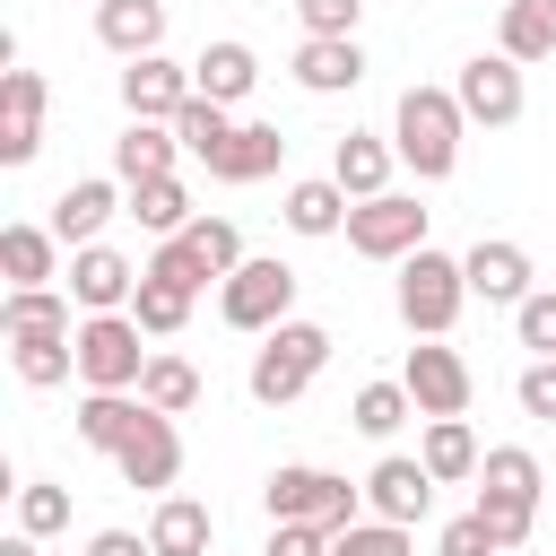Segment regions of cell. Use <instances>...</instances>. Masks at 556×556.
<instances>
[{"label":"cell","instance_id":"6da1fadb","mask_svg":"<svg viewBox=\"0 0 556 556\" xmlns=\"http://www.w3.org/2000/svg\"><path fill=\"white\" fill-rule=\"evenodd\" d=\"M460 130H469V113H460L452 87H408L400 113H391V148H400V165L417 182H443L460 165Z\"/></svg>","mask_w":556,"mask_h":556},{"label":"cell","instance_id":"7a4b0ae2","mask_svg":"<svg viewBox=\"0 0 556 556\" xmlns=\"http://www.w3.org/2000/svg\"><path fill=\"white\" fill-rule=\"evenodd\" d=\"M321 365H330V330H321V321H278V330L252 348V374H243V382H252L261 408H287V400L313 391Z\"/></svg>","mask_w":556,"mask_h":556},{"label":"cell","instance_id":"3957f363","mask_svg":"<svg viewBox=\"0 0 556 556\" xmlns=\"http://www.w3.org/2000/svg\"><path fill=\"white\" fill-rule=\"evenodd\" d=\"M261 504H269V521H313V530H330V539L365 521V486H348V478H330V469H304V460L269 469Z\"/></svg>","mask_w":556,"mask_h":556},{"label":"cell","instance_id":"277c9868","mask_svg":"<svg viewBox=\"0 0 556 556\" xmlns=\"http://www.w3.org/2000/svg\"><path fill=\"white\" fill-rule=\"evenodd\" d=\"M460 304H469V269L452 261V252H408L400 261V321L417 330V339H443L452 321H460Z\"/></svg>","mask_w":556,"mask_h":556},{"label":"cell","instance_id":"5b68a950","mask_svg":"<svg viewBox=\"0 0 556 556\" xmlns=\"http://www.w3.org/2000/svg\"><path fill=\"white\" fill-rule=\"evenodd\" d=\"M139 339L148 330L130 313H87L78 321V382L87 391H139V374H148V348Z\"/></svg>","mask_w":556,"mask_h":556},{"label":"cell","instance_id":"8992f818","mask_svg":"<svg viewBox=\"0 0 556 556\" xmlns=\"http://www.w3.org/2000/svg\"><path fill=\"white\" fill-rule=\"evenodd\" d=\"M217 313H226V330L269 339L278 321H295V269H287V261H243V269L217 287Z\"/></svg>","mask_w":556,"mask_h":556},{"label":"cell","instance_id":"52a82bcc","mask_svg":"<svg viewBox=\"0 0 556 556\" xmlns=\"http://www.w3.org/2000/svg\"><path fill=\"white\" fill-rule=\"evenodd\" d=\"M348 252H365V261H408V252H426V208H417L408 191L356 200V208H348Z\"/></svg>","mask_w":556,"mask_h":556},{"label":"cell","instance_id":"ba28073f","mask_svg":"<svg viewBox=\"0 0 556 556\" xmlns=\"http://www.w3.org/2000/svg\"><path fill=\"white\" fill-rule=\"evenodd\" d=\"M452 96H460V113H469V122H486V130L521 122V104H530V87H521V61H504V52H478V61H460Z\"/></svg>","mask_w":556,"mask_h":556},{"label":"cell","instance_id":"9c48e42d","mask_svg":"<svg viewBox=\"0 0 556 556\" xmlns=\"http://www.w3.org/2000/svg\"><path fill=\"white\" fill-rule=\"evenodd\" d=\"M400 382H408L417 417H469V365H460V348H443V339H417Z\"/></svg>","mask_w":556,"mask_h":556},{"label":"cell","instance_id":"30bf717a","mask_svg":"<svg viewBox=\"0 0 556 556\" xmlns=\"http://www.w3.org/2000/svg\"><path fill=\"white\" fill-rule=\"evenodd\" d=\"M191 96H200V87H191V70H182V61H165V52H148V61H130V70H122V104H130V122H174Z\"/></svg>","mask_w":556,"mask_h":556},{"label":"cell","instance_id":"8fae6325","mask_svg":"<svg viewBox=\"0 0 556 556\" xmlns=\"http://www.w3.org/2000/svg\"><path fill=\"white\" fill-rule=\"evenodd\" d=\"M113 469H122V486H156V495H165V486H174V469H182V434H174V417H165V408H148V417H139V434L113 452Z\"/></svg>","mask_w":556,"mask_h":556},{"label":"cell","instance_id":"7c38bea8","mask_svg":"<svg viewBox=\"0 0 556 556\" xmlns=\"http://www.w3.org/2000/svg\"><path fill=\"white\" fill-rule=\"evenodd\" d=\"M460 269H469V295H486V304H513V313H521V304L539 295V287H530V252L504 243V235H495V243H469Z\"/></svg>","mask_w":556,"mask_h":556},{"label":"cell","instance_id":"4fadbf2b","mask_svg":"<svg viewBox=\"0 0 556 556\" xmlns=\"http://www.w3.org/2000/svg\"><path fill=\"white\" fill-rule=\"evenodd\" d=\"M130 295H139V269H130L113 243L70 252V304H87V313H122Z\"/></svg>","mask_w":556,"mask_h":556},{"label":"cell","instance_id":"5bb4252c","mask_svg":"<svg viewBox=\"0 0 556 556\" xmlns=\"http://www.w3.org/2000/svg\"><path fill=\"white\" fill-rule=\"evenodd\" d=\"M365 504H374V521H426V504H434V469L426 460H374V478H365Z\"/></svg>","mask_w":556,"mask_h":556},{"label":"cell","instance_id":"9a60e30c","mask_svg":"<svg viewBox=\"0 0 556 556\" xmlns=\"http://www.w3.org/2000/svg\"><path fill=\"white\" fill-rule=\"evenodd\" d=\"M35 148H43V78L9 70L0 78V165H26Z\"/></svg>","mask_w":556,"mask_h":556},{"label":"cell","instance_id":"2e32d148","mask_svg":"<svg viewBox=\"0 0 556 556\" xmlns=\"http://www.w3.org/2000/svg\"><path fill=\"white\" fill-rule=\"evenodd\" d=\"M356 78H365L356 35H304V43H295V87H304V96H348Z\"/></svg>","mask_w":556,"mask_h":556},{"label":"cell","instance_id":"e0dca14e","mask_svg":"<svg viewBox=\"0 0 556 556\" xmlns=\"http://www.w3.org/2000/svg\"><path fill=\"white\" fill-rule=\"evenodd\" d=\"M96 43L122 61H148L165 43V0H96Z\"/></svg>","mask_w":556,"mask_h":556},{"label":"cell","instance_id":"ac0fdd59","mask_svg":"<svg viewBox=\"0 0 556 556\" xmlns=\"http://www.w3.org/2000/svg\"><path fill=\"white\" fill-rule=\"evenodd\" d=\"M391 156H400V148H382L374 130H348V139L330 148V182H339L348 200H382V191H391Z\"/></svg>","mask_w":556,"mask_h":556},{"label":"cell","instance_id":"d6986e66","mask_svg":"<svg viewBox=\"0 0 556 556\" xmlns=\"http://www.w3.org/2000/svg\"><path fill=\"white\" fill-rule=\"evenodd\" d=\"M174 148H182L174 122H130V130L113 139V174H122L130 191H139V182H165V174H174Z\"/></svg>","mask_w":556,"mask_h":556},{"label":"cell","instance_id":"ffe728a7","mask_svg":"<svg viewBox=\"0 0 556 556\" xmlns=\"http://www.w3.org/2000/svg\"><path fill=\"white\" fill-rule=\"evenodd\" d=\"M113 208H122V191H113V182H70V191L52 200V235H61L70 252H87V243L104 235V217H113Z\"/></svg>","mask_w":556,"mask_h":556},{"label":"cell","instance_id":"44dd1931","mask_svg":"<svg viewBox=\"0 0 556 556\" xmlns=\"http://www.w3.org/2000/svg\"><path fill=\"white\" fill-rule=\"evenodd\" d=\"M208 539H217V521H208L200 495H165L156 521H148V547L156 556H208Z\"/></svg>","mask_w":556,"mask_h":556},{"label":"cell","instance_id":"7402d4cb","mask_svg":"<svg viewBox=\"0 0 556 556\" xmlns=\"http://www.w3.org/2000/svg\"><path fill=\"white\" fill-rule=\"evenodd\" d=\"M252 78H261L252 43H208V52L191 61V87H200L208 104H243V96H252Z\"/></svg>","mask_w":556,"mask_h":556},{"label":"cell","instance_id":"603a6c76","mask_svg":"<svg viewBox=\"0 0 556 556\" xmlns=\"http://www.w3.org/2000/svg\"><path fill=\"white\" fill-rule=\"evenodd\" d=\"M278 156H287L278 122H235V139H226V156H217L208 174H217V182H261V174H278Z\"/></svg>","mask_w":556,"mask_h":556},{"label":"cell","instance_id":"cb8c5ba5","mask_svg":"<svg viewBox=\"0 0 556 556\" xmlns=\"http://www.w3.org/2000/svg\"><path fill=\"white\" fill-rule=\"evenodd\" d=\"M139 417H148V400H130V391H87V400H78V443L122 452V443L139 434Z\"/></svg>","mask_w":556,"mask_h":556},{"label":"cell","instance_id":"d4e9b609","mask_svg":"<svg viewBox=\"0 0 556 556\" xmlns=\"http://www.w3.org/2000/svg\"><path fill=\"white\" fill-rule=\"evenodd\" d=\"M0 330H9V339H78V330H70V304H61L52 287H9Z\"/></svg>","mask_w":556,"mask_h":556},{"label":"cell","instance_id":"484cf974","mask_svg":"<svg viewBox=\"0 0 556 556\" xmlns=\"http://www.w3.org/2000/svg\"><path fill=\"white\" fill-rule=\"evenodd\" d=\"M417 460L434 469V486L478 478V434H469V417H426V452H417Z\"/></svg>","mask_w":556,"mask_h":556},{"label":"cell","instance_id":"4316f807","mask_svg":"<svg viewBox=\"0 0 556 556\" xmlns=\"http://www.w3.org/2000/svg\"><path fill=\"white\" fill-rule=\"evenodd\" d=\"M504 61H547L556 52V0H504Z\"/></svg>","mask_w":556,"mask_h":556},{"label":"cell","instance_id":"83f0119b","mask_svg":"<svg viewBox=\"0 0 556 556\" xmlns=\"http://www.w3.org/2000/svg\"><path fill=\"white\" fill-rule=\"evenodd\" d=\"M348 208H356V200H348V191H339L330 174H321V182H295V191H287V226H295V235H348Z\"/></svg>","mask_w":556,"mask_h":556},{"label":"cell","instance_id":"f1b7e54d","mask_svg":"<svg viewBox=\"0 0 556 556\" xmlns=\"http://www.w3.org/2000/svg\"><path fill=\"white\" fill-rule=\"evenodd\" d=\"M52 252H61L52 226H9V235H0V269H9V287H43V278H52Z\"/></svg>","mask_w":556,"mask_h":556},{"label":"cell","instance_id":"f546056e","mask_svg":"<svg viewBox=\"0 0 556 556\" xmlns=\"http://www.w3.org/2000/svg\"><path fill=\"white\" fill-rule=\"evenodd\" d=\"M130 321H139L148 339H174V330L191 321V287H174V278H148V269H139V295H130Z\"/></svg>","mask_w":556,"mask_h":556},{"label":"cell","instance_id":"4dcf8cb0","mask_svg":"<svg viewBox=\"0 0 556 556\" xmlns=\"http://www.w3.org/2000/svg\"><path fill=\"white\" fill-rule=\"evenodd\" d=\"M139 400H148V408H165V417L200 408V365H191V356H148V374H139Z\"/></svg>","mask_w":556,"mask_h":556},{"label":"cell","instance_id":"1f68e13d","mask_svg":"<svg viewBox=\"0 0 556 556\" xmlns=\"http://www.w3.org/2000/svg\"><path fill=\"white\" fill-rule=\"evenodd\" d=\"M408 408H417V400H408V382H365V391L348 400V426H356V434H374V443H391V434L408 426Z\"/></svg>","mask_w":556,"mask_h":556},{"label":"cell","instance_id":"d6a6232c","mask_svg":"<svg viewBox=\"0 0 556 556\" xmlns=\"http://www.w3.org/2000/svg\"><path fill=\"white\" fill-rule=\"evenodd\" d=\"M478 521H486V539L513 556L521 539H530V521H539V495H504V486H478V504H469Z\"/></svg>","mask_w":556,"mask_h":556},{"label":"cell","instance_id":"836d02e7","mask_svg":"<svg viewBox=\"0 0 556 556\" xmlns=\"http://www.w3.org/2000/svg\"><path fill=\"white\" fill-rule=\"evenodd\" d=\"M130 217L165 243V235H182V226H191V191H182L174 174H165V182H139V191H130Z\"/></svg>","mask_w":556,"mask_h":556},{"label":"cell","instance_id":"e575fe53","mask_svg":"<svg viewBox=\"0 0 556 556\" xmlns=\"http://www.w3.org/2000/svg\"><path fill=\"white\" fill-rule=\"evenodd\" d=\"M9 348H17V382L26 391H52V382L78 374V339H9Z\"/></svg>","mask_w":556,"mask_h":556},{"label":"cell","instance_id":"d590c367","mask_svg":"<svg viewBox=\"0 0 556 556\" xmlns=\"http://www.w3.org/2000/svg\"><path fill=\"white\" fill-rule=\"evenodd\" d=\"M174 139H182L191 156H208V165H217V156H226V139H235V122H226V104H208V96H191V104L174 113Z\"/></svg>","mask_w":556,"mask_h":556},{"label":"cell","instance_id":"8d00e7d4","mask_svg":"<svg viewBox=\"0 0 556 556\" xmlns=\"http://www.w3.org/2000/svg\"><path fill=\"white\" fill-rule=\"evenodd\" d=\"M182 243H191V252L208 261V278H217V287H226V278L243 269V235H235L226 217H191V226H182Z\"/></svg>","mask_w":556,"mask_h":556},{"label":"cell","instance_id":"74e56055","mask_svg":"<svg viewBox=\"0 0 556 556\" xmlns=\"http://www.w3.org/2000/svg\"><path fill=\"white\" fill-rule=\"evenodd\" d=\"M61 521H70V495H61L52 478H26V486H17V530H26V539H52Z\"/></svg>","mask_w":556,"mask_h":556},{"label":"cell","instance_id":"f35d334b","mask_svg":"<svg viewBox=\"0 0 556 556\" xmlns=\"http://www.w3.org/2000/svg\"><path fill=\"white\" fill-rule=\"evenodd\" d=\"M478 478H486V486H504V495H539V486H547V478H539V460H530L521 443H495V452L478 460Z\"/></svg>","mask_w":556,"mask_h":556},{"label":"cell","instance_id":"ab89813d","mask_svg":"<svg viewBox=\"0 0 556 556\" xmlns=\"http://www.w3.org/2000/svg\"><path fill=\"white\" fill-rule=\"evenodd\" d=\"M148 278H174V287H191V295H200V287H208V261H200L182 235H165V243L148 252Z\"/></svg>","mask_w":556,"mask_h":556},{"label":"cell","instance_id":"60d3db41","mask_svg":"<svg viewBox=\"0 0 556 556\" xmlns=\"http://www.w3.org/2000/svg\"><path fill=\"white\" fill-rule=\"evenodd\" d=\"M330 556H408V530L400 521H356L330 539Z\"/></svg>","mask_w":556,"mask_h":556},{"label":"cell","instance_id":"b9f144b4","mask_svg":"<svg viewBox=\"0 0 556 556\" xmlns=\"http://www.w3.org/2000/svg\"><path fill=\"white\" fill-rule=\"evenodd\" d=\"M513 330H521V348H530V356H556V287H539V295L513 313Z\"/></svg>","mask_w":556,"mask_h":556},{"label":"cell","instance_id":"7bdbcfd3","mask_svg":"<svg viewBox=\"0 0 556 556\" xmlns=\"http://www.w3.org/2000/svg\"><path fill=\"white\" fill-rule=\"evenodd\" d=\"M513 400H521V417L556 426V356H530V374L513 382Z\"/></svg>","mask_w":556,"mask_h":556},{"label":"cell","instance_id":"ee69618b","mask_svg":"<svg viewBox=\"0 0 556 556\" xmlns=\"http://www.w3.org/2000/svg\"><path fill=\"white\" fill-rule=\"evenodd\" d=\"M295 17H304V35H356L365 0H295Z\"/></svg>","mask_w":556,"mask_h":556},{"label":"cell","instance_id":"f6af8a7d","mask_svg":"<svg viewBox=\"0 0 556 556\" xmlns=\"http://www.w3.org/2000/svg\"><path fill=\"white\" fill-rule=\"evenodd\" d=\"M434 556H504V547L486 539V521H478V513H460V521H443V539H434Z\"/></svg>","mask_w":556,"mask_h":556},{"label":"cell","instance_id":"bcb514c9","mask_svg":"<svg viewBox=\"0 0 556 556\" xmlns=\"http://www.w3.org/2000/svg\"><path fill=\"white\" fill-rule=\"evenodd\" d=\"M261 556H330V530H313V521H269V547Z\"/></svg>","mask_w":556,"mask_h":556},{"label":"cell","instance_id":"7dc6e473","mask_svg":"<svg viewBox=\"0 0 556 556\" xmlns=\"http://www.w3.org/2000/svg\"><path fill=\"white\" fill-rule=\"evenodd\" d=\"M87 556H156V547H148V539H130V530H96V539H87Z\"/></svg>","mask_w":556,"mask_h":556},{"label":"cell","instance_id":"c3c4849f","mask_svg":"<svg viewBox=\"0 0 556 556\" xmlns=\"http://www.w3.org/2000/svg\"><path fill=\"white\" fill-rule=\"evenodd\" d=\"M0 556H35V539H26V530H17V539H0Z\"/></svg>","mask_w":556,"mask_h":556}]
</instances>
